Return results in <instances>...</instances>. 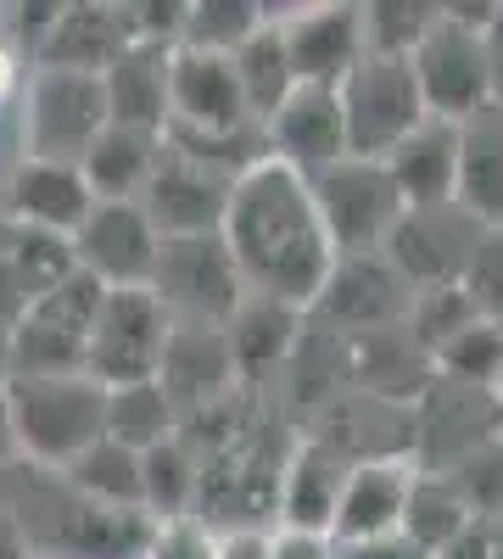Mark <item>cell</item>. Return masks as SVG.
Wrapping results in <instances>:
<instances>
[{
  "label": "cell",
  "mask_w": 503,
  "mask_h": 559,
  "mask_svg": "<svg viewBox=\"0 0 503 559\" xmlns=\"http://www.w3.org/2000/svg\"><path fill=\"white\" fill-rule=\"evenodd\" d=\"M218 236L252 297H268L297 313L325 297L336 274V247L313 207V185L274 157L236 179Z\"/></svg>",
  "instance_id": "6da1fadb"
},
{
  "label": "cell",
  "mask_w": 503,
  "mask_h": 559,
  "mask_svg": "<svg viewBox=\"0 0 503 559\" xmlns=\"http://www.w3.org/2000/svg\"><path fill=\"white\" fill-rule=\"evenodd\" d=\"M7 526L34 559H146L157 521L146 509H107L62 481V471H7Z\"/></svg>",
  "instance_id": "7a4b0ae2"
},
{
  "label": "cell",
  "mask_w": 503,
  "mask_h": 559,
  "mask_svg": "<svg viewBox=\"0 0 503 559\" xmlns=\"http://www.w3.org/2000/svg\"><path fill=\"white\" fill-rule=\"evenodd\" d=\"M17 464L68 471V464L107 437V386L89 376H7Z\"/></svg>",
  "instance_id": "3957f363"
},
{
  "label": "cell",
  "mask_w": 503,
  "mask_h": 559,
  "mask_svg": "<svg viewBox=\"0 0 503 559\" xmlns=\"http://www.w3.org/2000/svg\"><path fill=\"white\" fill-rule=\"evenodd\" d=\"M107 286L89 274H68L39 302L23 308V319L7 331V369L12 376H84L89 358V331H96Z\"/></svg>",
  "instance_id": "277c9868"
},
{
  "label": "cell",
  "mask_w": 503,
  "mask_h": 559,
  "mask_svg": "<svg viewBox=\"0 0 503 559\" xmlns=\"http://www.w3.org/2000/svg\"><path fill=\"white\" fill-rule=\"evenodd\" d=\"M313 185V207L325 218V236L342 258H381L392 229L403 224V197L386 174L381 157H342L336 168H325Z\"/></svg>",
  "instance_id": "5b68a950"
},
{
  "label": "cell",
  "mask_w": 503,
  "mask_h": 559,
  "mask_svg": "<svg viewBox=\"0 0 503 559\" xmlns=\"http://www.w3.org/2000/svg\"><path fill=\"white\" fill-rule=\"evenodd\" d=\"M336 96H342V123H347V152L352 157H386L392 146H403V140L431 118L408 57L363 51V62L336 84Z\"/></svg>",
  "instance_id": "8992f818"
},
{
  "label": "cell",
  "mask_w": 503,
  "mask_h": 559,
  "mask_svg": "<svg viewBox=\"0 0 503 559\" xmlns=\"http://www.w3.org/2000/svg\"><path fill=\"white\" fill-rule=\"evenodd\" d=\"M173 342V313L157 302L152 286L141 292H107L101 313H96V331H89V358H84V376L118 392V386H141L163 376V358Z\"/></svg>",
  "instance_id": "52a82bcc"
},
{
  "label": "cell",
  "mask_w": 503,
  "mask_h": 559,
  "mask_svg": "<svg viewBox=\"0 0 503 559\" xmlns=\"http://www.w3.org/2000/svg\"><path fill=\"white\" fill-rule=\"evenodd\" d=\"M152 292L173 313V324H230L236 308L252 297L247 280L224 247V236H191V241H163L157 269H152Z\"/></svg>",
  "instance_id": "ba28073f"
},
{
  "label": "cell",
  "mask_w": 503,
  "mask_h": 559,
  "mask_svg": "<svg viewBox=\"0 0 503 559\" xmlns=\"http://www.w3.org/2000/svg\"><path fill=\"white\" fill-rule=\"evenodd\" d=\"M107 123L112 112H107L101 79L34 68L28 96H23V146L34 163H79Z\"/></svg>",
  "instance_id": "9c48e42d"
},
{
  "label": "cell",
  "mask_w": 503,
  "mask_h": 559,
  "mask_svg": "<svg viewBox=\"0 0 503 559\" xmlns=\"http://www.w3.org/2000/svg\"><path fill=\"white\" fill-rule=\"evenodd\" d=\"M73 269L89 274L107 292H141L152 286V269L163 252L157 224L141 202H96L89 218L73 229Z\"/></svg>",
  "instance_id": "30bf717a"
},
{
  "label": "cell",
  "mask_w": 503,
  "mask_h": 559,
  "mask_svg": "<svg viewBox=\"0 0 503 559\" xmlns=\"http://www.w3.org/2000/svg\"><path fill=\"white\" fill-rule=\"evenodd\" d=\"M408 68H415V79H420V96H426L431 118L465 123L481 107H492V79H487L481 34L465 28V23H453L447 7H442L436 28L420 39V51L408 57Z\"/></svg>",
  "instance_id": "8fae6325"
},
{
  "label": "cell",
  "mask_w": 503,
  "mask_h": 559,
  "mask_svg": "<svg viewBox=\"0 0 503 559\" xmlns=\"http://www.w3.org/2000/svg\"><path fill=\"white\" fill-rule=\"evenodd\" d=\"M476 241H481V224L459 202H447V207H408L381 258L403 274L408 292H431V286H459V274H465Z\"/></svg>",
  "instance_id": "7c38bea8"
},
{
  "label": "cell",
  "mask_w": 503,
  "mask_h": 559,
  "mask_svg": "<svg viewBox=\"0 0 503 559\" xmlns=\"http://www.w3.org/2000/svg\"><path fill=\"white\" fill-rule=\"evenodd\" d=\"M230 191H236V179H224L191 157H179L173 146H163L146 191H141V207L157 224L163 241H191V236H218L224 229Z\"/></svg>",
  "instance_id": "4fadbf2b"
},
{
  "label": "cell",
  "mask_w": 503,
  "mask_h": 559,
  "mask_svg": "<svg viewBox=\"0 0 503 559\" xmlns=\"http://www.w3.org/2000/svg\"><path fill=\"white\" fill-rule=\"evenodd\" d=\"M247 123L252 112L241 96L236 57L179 45L168 62V134H224V129H247Z\"/></svg>",
  "instance_id": "5bb4252c"
},
{
  "label": "cell",
  "mask_w": 503,
  "mask_h": 559,
  "mask_svg": "<svg viewBox=\"0 0 503 559\" xmlns=\"http://www.w3.org/2000/svg\"><path fill=\"white\" fill-rule=\"evenodd\" d=\"M297 90H336L363 62V7H291L280 17Z\"/></svg>",
  "instance_id": "9a60e30c"
},
{
  "label": "cell",
  "mask_w": 503,
  "mask_h": 559,
  "mask_svg": "<svg viewBox=\"0 0 503 559\" xmlns=\"http://www.w3.org/2000/svg\"><path fill=\"white\" fill-rule=\"evenodd\" d=\"M129 45H141V39H134L129 7H112V0H68L62 17H57V28H51V39L39 45L34 68L107 79Z\"/></svg>",
  "instance_id": "2e32d148"
},
{
  "label": "cell",
  "mask_w": 503,
  "mask_h": 559,
  "mask_svg": "<svg viewBox=\"0 0 503 559\" xmlns=\"http://www.w3.org/2000/svg\"><path fill=\"white\" fill-rule=\"evenodd\" d=\"M263 140H268V157L286 163L302 179H319L325 168H336L342 157H352L336 90H297V96L263 123Z\"/></svg>",
  "instance_id": "e0dca14e"
},
{
  "label": "cell",
  "mask_w": 503,
  "mask_h": 559,
  "mask_svg": "<svg viewBox=\"0 0 503 559\" xmlns=\"http://www.w3.org/2000/svg\"><path fill=\"white\" fill-rule=\"evenodd\" d=\"M408 487H415V471H408L403 459H358L347 487H342L331 537L342 548L397 537L403 532V509H408Z\"/></svg>",
  "instance_id": "ac0fdd59"
},
{
  "label": "cell",
  "mask_w": 503,
  "mask_h": 559,
  "mask_svg": "<svg viewBox=\"0 0 503 559\" xmlns=\"http://www.w3.org/2000/svg\"><path fill=\"white\" fill-rule=\"evenodd\" d=\"M96 197L79 174V163H34L23 157L7 179V213L17 229H39V236H62L73 241V229L89 218Z\"/></svg>",
  "instance_id": "d6986e66"
},
{
  "label": "cell",
  "mask_w": 503,
  "mask_h": 559,
  "mask_svg": "<svg viewBox=\"0 0 503 559\" xmlns=\"http://www.w3.org/2000/svg\"><path fill=\"white\" fill-rule=\"evenodd\" d=\"M408 302H415V292L403 286V274L386 258H342L325 297H319L313 308L331 313L336 324H352V331L370 336V331H386V324H403Z\"/></svg>",
  "instance_id": "ffe728a7"
},
{
  "label": "cell",
  "mask_w": 503,
  "mask_h": 559,
  "mask_svg": "<svg viewBox=\"0 0 503 559\" xmlns=\"http://www.w3.org/2000/svg\"><path fill=\"white\" fill-rule=\"evenodd\" d=\"M381 163L397 185L403 207H447L453 197H459V123L426 118Z\"/></svg>",
  "instance_id": "44dd1931"
},
{
  "label": "cell",
  "mask_w": 503,
  "mask_h": 559,
  "mask_svg": "<svg viewBox=\"0 0 503 559\" xmlns=\"http://www.w3.org/2000/svg\"><path fill=\"white\" fill-rule=\"evenodd\" d=\"M347 476H352V464H347L342 448H331V442H302L297 459L286 464V481H280V515H286V532L331 537Z\"/></svg>",
  "instance_id": "7402d4cb"
},
{
  "label": "cell",
  "mask_w": 503,
  "mask_h": 559,
  "mask_svg": "<svg viewBox=\"0 0 503 559\" xmlns=\"http://www.w3.org/2000/svg\"><path fill=\"white\" fill-rule=\"evenodd\" d=\"M163 146H168L163 134L107 123L96 140H89V152L79 157V174L89 185V197H96V202H141Z\"/></svg>",
  "instance_id": "603a6c76"
},
{
  "label": "cell",
  "mask_w": 503,
  "mask_h": 559,
  "mask_svg": "<svg viewBox=\"0 0 503 559\" xmlns=\"http://www.w3.org/2000/svg\"><path fill=\"white\" fill-rule=\"evenodd\" d=\"M459 202L481 229H503V107L459 123Z\"/></svg>",
  "instance_id": "cb8c5ba5"
},
{
  "label": "cell",
  "mask_w": 503,
  "mask_h": 559,
  "mask_svg": "<svg viewBox=\"0 0 503 559\" xmlns=\"http://www.w3.org/2000/svg\"><path fill=\"white\" fill-rule=\"evenodd\" d=\"M168 62H173V51H163V45H129L118 68L101 79L112 123L168 134Z\"/></svg>",
  "instance_id": "d4e9b609"
},
{
  "label": "cell",
  "mask_w": 503,
  "mask_h": 559,
  "mask_svg": "<svg viewBox=\"0 0 503 559\" xmlns=\"http://www.w3.org/2000/svg\"><path fill=\"white\" fill-rule=\"evenodd\" d=\"M291 12V7H286ZM286 12H268V23L236 51V73H241V96H247V112L252 123H268L291 96H297V73H291V57H286V34H280V17Z\"/></svg>",
  "instance_id": "484cf974"
},
{
  "label": "cell",
  "mask_w": 503,
  "mask_h": 559,
  "mask_svg": "<svg viewBox=\"0 0 503 559\" xmlns=\"http://www.w3.org/2000/svg\"><path fill=\"white\" fill-rule=\"evenodd\" d=\"M236 364H230V342L202 331V324H173V342H168V358H163V392L179 403H207L218 392V381H230Z\"/></svg>",
  "instance_id": "4316f807"
},
{
  "label": "cell",
  "mask_w": 503,
  "mask_h": 559,
  "mask_svg": "<svg viewBox=\"0 0 503 559\" xmlns=\"http://www.w3.org/2000/svg\"><path fill=\"white\" fill-rule=\"evenodd\" d=\"M230 364L241 376H263V369L286 364L297 353V308H280L268 297H247L230 319Z\"/></svg>",
  "instance_id": "83f0119b"
},
{
  "label": "cell",
  "mask_w": 503,
  "mask_h": 559,
  "mask_svg": "<svg viewBox=\"0 0 503 559\" xmlns=\"http://www.w3.org/2000/svg\"><path fill=\"white\" fill-rule=\"evenodd\" d=\"M62 481H68L73 492H84V498L107 503V509H146L141 453L123 448V442H112V437H101L96 448H84L68 471H62Z\"/></svg>",
  "instance_id": "f1b7e54d"
},
{
  "label": "cell",
  "mask_w": 503,
  "mask_h": 559,
  "mask_svg": "<svg viewBox=\"0 0 503 559\" xmlns=\"http://www.w3.org/2000/svg\"><path fill=\"white\" fill-rule=\"evenodd\" d=\"M470 526H476V515L459 503V492L447 487V476H415V487H408V509H403V537L408 543L436 559L447 543H459Z\"/></svg>",
  "instance_id": "f546056e"
},
{
  "label": "cell",
  "mask_w": 503,
  "mask_h": 559,
  "mask_svg": "<svg viewBox=\"0 0 503 559\" xmlns=\"http://www.w3.org/2000/svg\"><path fill=\"white\" fill-rule=\"evenodd\" d=\"M141 481H146V515L152 521H179L191 515V503L202 498V471H196V453L168 437L157 448L141 453Z\"/></svg>",
  "instance_id": "4dcf8cb0"
},
{
  "label": "cell",
  "mask_w": 503,
  "mask_h": 559,
  "mask_svg": "<svg viewBox=\"0 0 503 559\" xmlns=\"http://www.w3.org/2000/svg\"><path fill=\"white\" fill-rule=\"evenodd\" d=\"M107 437L134 448V453L168 442L173 437V397L163 392V381H141V386L107 392Z\"/></svg>",
  "instance_id": "1f68e13d"
},
{
  "label": "cell",
  "mask_w": 503,
  "mask_h": 559,
  "mask_svg": "<svg viewBox=\"0 0 503 559\" xmlns=\"http://www.w3.org/2000/svg\"><path fill=\"white\" fill-rule=\"evenodd\" d=\"M263 23H268V7H258V0H191L185 39H179V45H191V51L236 57Z\"/></svg>",
  "instance_id": "d6a6232c"
},
{
  "label": "cell",
  "mask_w": 503,
  "mask_h": 559,
  "mask_svg": "<svg viewBox=\"0 0 503 559\" xmlns=\"http://www.w3.org/2000/svg\"><path fill=\"white\" fill-rule=\"evenodd\" d=\"M431 364H436L442 381H459V386H476V392H498L503 386V324L476 319L470 331H459Z\"/></svg>",
  "instance_id": "836d02e7"
},
{
  "label": "cell",
  "mask_w": 503,
  "mask_h": 559,
  "mask_svg": "<svg viewBox=\"0 0 503 559\" xmlns=\"http://www.w3.org/2000/svg\"><path fill=\"white\" fill-rule=\"evenodd\" d=\"M436 0H375L363 7V51L375 57H415L420 39L436 28Z\"/></svg>",
  "instance_id": "e575fe53"
},
{
  "label": "cell",
  "mask_w": 503,
  "mask_h": 559,
  "mask_svg": "<svg viewBox=\"0 0 503 559\" xmlns=\"http://www.w3.org/2000/svg\"><path fill=\"white\" fill-rule=\"evenodd\" d=\"M403 324H408V336H415V342L436 358L453 336L476 324V308H470V297H465L459 286H431V292H415Z\"/></svg>",
  "instance_id": "d590c367"
},
{
  "label": "cell",
  "mask_w": 503,
  "mask_h": 559,
  "mask_svg": "<svg viewBox=\"0 0 503 559\" xmlns=\"http://www.w3.org/2000/svg\"><path fill=\"white\" fill-rule=\"evenodd\" d=\"M447 487L459 492V503L470 509V515H503V442H481L476 453H465L453 471H442Z\"/></svg>",
  "instance_id": "8d00e7d4"
},
{
  "label": "cell",
  "mask_w": 503,
  "mask_h": 559,
  "mask_svg": "<svg viewBox=\"0 0 503 559\" xmlns=\"http://www.w3.org/2000/svg\"><path fill=\"white\" fill-rule=\"evenodd\" d=\"M459 292L470 297L476 319L503 324V229H481V241L459 274Z\"/></svg>",
  "instance_id": "74e56055"
},
{
  "label": "cell",
  "mask_w": 503,
  "mask_h": 559,
  "mask_svg": "<svg viewBox=\"0 0 503 559\" xmlns=\"http://www.w3.org/2000/svg\"><path fill=\"white\" fill-rule=\"evenodd\" d=\"M146 559H218V537L207 532V521H157V537H152V554Z\"/></svg>",
  "instance_id": "f35d334b"
},
{
  "label": "cell",
  "mask_w": 503,
  "mask_h": 559,
  "mask_svg": "<svg viewBox=\"0 0 503 559\" xmlns=\"http://www.w3.org/2000/svg\"><path fill=\"white\" fill-rule=\"evenodd\" d=\"M481 51H487V79H492V102L503 107V0L492 7L487 28H481Z\"/></svg>",
  "instance_id": "ab89813d"
},
{
  "label": "cell",
  "mask_w": 503,
  "mask_h": 559,
  "mask_svg": "<svg viewBox=\"0 0 503 559\" xmlns=\"http://www.w3.org/2000/svg\"><path fill=\"white\" fill-rule=\"evenodd\" d=\"M218 559H274V537L263 532H230V537H218Z\"/></svg>",
  "instance_id": "60d3db41"
},
{
  "label": "cell",
  "mask_w": 503,
  "mask_h": 559,
  "mask_svg": "<svg viewBox=\"0 0 503 559\" xmlns=\"http://www.w3.org/2000/svg\"><path fill=\"white\" fill-rule=\"evenodd\" d=\"M347 559H431L426 548H415L403 532L397 537H381V543H363V548H347Z\"/></svg>",
  "instance_id": "b9f144b4"
},
{
  "label": "cell",
  "mask_w": 503,
  "mask_h": 559,
  "mask_svg": "<svg viewBox=\"0 0 503 559\" xmlns=\"http://www.w3.org/2000/svg\"><path fill=\"white\" fill-rule=\"evenodd\" d=\"M274 559H331V548H325V537L280 532V537H274Z\"/></svg>",
  "instance_id": "7bdbcfd3"
},
{
  "label": "cell",
  "mask_w": 503,
  "mask_h": 559,
  "mask_svg": "<svg viewBox=\"0 0 503 559\" xmlns=\"http://www.w3.org/2000/svg\"><path fill=\"white\" fill-rule=\"evenodd\" d=\"M436 559H498V543H492V537H487L481 526H470V532H465L459 543H447V548H442Z\"/></svg>",
  "instance_id": "ee69618b"
},
{
  "label": "cell",
  "mask_w": 503,
  "mask_h": 559,
  "mask_svg": "<svg viewBox=\"0 0 503 559\" xmlns=\"http://www.w3.org/2000/svg\"><path fill=\"white\" fill-rule=\"evenodd\" d=\"M0 464H17V442H12V408H7V381H0Z\"/></svg>",
  "instance_id": "f6af8a7d"
},
{
  "label": "cell",
  "mask_w": 503,
  "mask_h": 559,
  "mask_svg": "<svg viewBox=\"0 0 503 559\" xmlns=\"http://www.w3.org/2000/svg\"><path fill=\"white\" fill-rule=\"evenodd\" d=\"M0 559H34V554H28V543H23L7 521H0Z\"/></svg>",
  "instance_id": "bcb514c9"
},
{
  "label": "cell",
  "mask_w": 503,
  "mask_h": 559,
  "mask_svg": "<svg viewBox=\"0 0 503 559\" xmlns=\"http://www.w3.org/2000/svg\"><path fill=\"white\" fill-rule=\"evenodd\" d=\"M7 471L12 464H0V521H7Z\"/></svg>",
  "instance_id": "7dc6e473"
},
{
  "label": "cell",
  "mask_w": 503,
  "mask_h": 559,
  "mask_svg": "<svg viewBox=\"0 0 503 559\" xmlns=\"http://www.w3.org/2000/svg\"><path fill=\"white\" fill-rule=\"evenodd\" d=\"M498 442H503V419H498Z\"/></svg>",
  "instance_id": "c3c4849f"
},
{
  "label": "cell",
  "mask_w": 503,
  "mask_h": 559,
  "mask_svg": "<svg viewBox=\"0 0 503 559\" xmlns=\"http://www.w3.org/2000/svg\"><path fill=\"white\" fill-rule=\"evenodd\" d=\"M498 403H503V386H498Z\"/></svg>",
  "instance_id": "681fc988"
}]
</instances>
